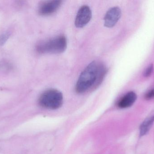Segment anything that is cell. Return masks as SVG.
<instances>
[{
	"instance_id": "1",
	"label": "cell",
	"mask_w": 154,
	"mask_h": 154,
	"mask_svg": "<svg viewBox=\"0 0 154 154\" xmlns=\"http://www.w3.org/2000/svg\"><path fill=\"white\" fill-rule=\"evenodd\" d=\"M106 72V68L104 64L92 61L80 75L76 85V91L79 94H82L95 89L101 84Z\"/></svg>"
},
{
	"instance_id": "2",
	"label": "cell",
	"mask_w": 154,
	"mask_h": 154,
	"mask_svg": "<svg viewBox=\"0 0 154 154\" xmlns=\"http://www.w3.org/2000/svg\"><path fill=\"white\" fill-rule=\"evenodd\" d=\"M67 39L63 35L57 36L50 39L40 42L36 46L37 52L44 53H60L67 48Z\"/></svg>"
},
{
	"instance_id": "3",
	"label": "cell",
	"mask_w": 154,
	"mask_h": 154,
	"mask_svg": "<svg viewBox=\"0 0 154 154\" xmlns=\"http://www.w3.org/2000/svg\"><path fill=\"white\" fill-rule=\"evenodd\" d=\"M38 103L41 106L47 109H58L63 105V95L57 90L49 89L41 95Z\"/></svg>"
},
{
	"instance_id": "4",
	"label": "cell",
	"mask_w": 154,
	"mask_h": 154,
	"mask_svg": "<svg viewBox=\"0 0 154 154\" xmlns=\"http://www.w3.org/2000/svg\"><path fill=\"white\" fill-rule=\"evenodd\" d=\"M92 16L91 10L88 5H83L78 11L75 20V25L78 28L86 26Z\"/></svg>"
},
{
	"instance_id": "5",
	"label": "cell",
	"mask_w": 154,
	"mask_h": 154,
	"mask_svg": "<svg viewBox=\"0 0 154 154\" xmlns=\"http://www.w3.org/2000/svg\"><path fill=\"white\" fill-rule=\"evenodd\" d=\"M62 2V1L59 0L43 2L39 7V14L43 16H48L53 14L59 9Z\"/></svg>"
},
{
	"instance_id": "6",
	"label": "cell",
	"mask_w": 154,
	"mask_h": 154,
	"mask_svg": "<svg viewBox=\"0 0 154 154\" xmlns=\"http://www.w3.org/2000/svg\"><path fill=\"white\" fill-rule=\"evenodd\" d=\"M121 11L118 7H114L109 9L104 18V24L108 28H111L116 25L120 19Z\"/></svg>"
},
{
	"instance_id": "7",
	"label": "cell",
	"mask_w": 154,
	"mask_h": 154,
	"mask_svg": "<svg viewBox=\"0 0 154 154\" xmlns=\"http://www.w3.org/2000/svg\"><path fill=\"white\" fill-rule=\"evenodd\" d=\"M137 99L135 93L133 91L128 92L122 97L117 103V106L120 108L130 107L134 105Z\"/></svg>"
},
{
	"instance_id": "8",
	"label": "cell",
	"mask_w": 154,
	"mask_h": 154,
	"mask_svg": "<svg viewBox=\"0 0 154 154\" xmlns=\"http://www.w3.org/2000/svg\"><path fill=\"white\" fill-rule=\"evenodd\" d=\"M154 123V115L146 118L140 127V136L146 135L152 128Z\"/></svg>"
},
{
	"instance_id": "9",
	"label": "cell",
	"mask_w": 154,
	"mask_h": 154,
	"mask_svg": "<svg viewBox=\"0 0 154 154\" xmlns=\"http://www.w3.org/2000/svg\"><path fill=\"white\" fill-rule=\"evenodd\" d=\"M11 34L10 32H6L0 35V45L3 46L7 41L10 37Z\"/></svg>"
},
{
	"instance_id": "10",
	"label": "cell",
	"mask_w": 154,
	"mask_h": 154,
	"mask_svg": "<svg viewBox=\"0 0 154 154\" xmlns=\"http://www.w3.org/2000/svg\"><path fill=\"white\" fill-rule=\"evenodd\" d=\"M153 66L152 65H151L144 72L145 77H148L151 76L153 73Z\"/></svg>"
},
{
	"instance_id": "11",
	"label": "cell",
	"mask_w": 154,
	"mask_h": 154,
	"mask_svg": "<svg viewBox=\"0 0 154 154\" xmlns=\"http://www.w3.org/2000/svg\"><path fill=\"white\" fill-rule=\"evenodd\" d=\"M145 98L147 100L154 98V89L148 91L145 95Z\"/></svg>"
}]
</instances>
